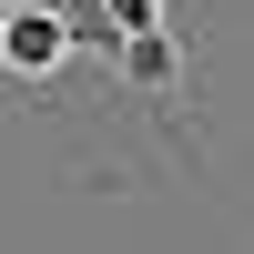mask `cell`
<instances>
[{
    "mask_svg": "<svg viewBox=\"0 0 254 254\" xmlns=\"http://www.w3.org/2000/svg\"><path fill=\"white\" fill-rule=\"evenodd\" d=\"M61 61H81L71 20L41 10V0H0V71H10V81H51Z\"/></svg>",
    "mask_w": 254,
    "mask_h": 254,
    "instance_id": "6da1fadb",
    "label": "cell"
},
{
    "mask_svg": "<svg viewBox=\"0 0 254 254\" xmlns=\"http://www.w3.org/2000/svg\"><path fill=\"white\" fill-rule=\"evenodd\" d=\"M102 10L122 20V41H142V31H193V20H173V0H102Z\"/></svg>",
    "mask_w": 254,
    "mask_h": 254,
    "instance_id": "7a4b0ae2",
    "label": "cell"
}]
</instances>
